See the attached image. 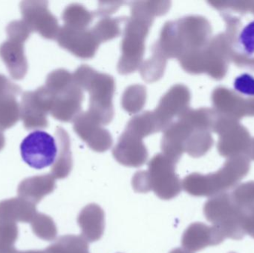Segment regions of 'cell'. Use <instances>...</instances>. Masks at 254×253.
Returning <instances> with one entry per match:
<instances>
[{"mask_svg":"<svg viewBox=\"0 0 254 253\" xmlns=\"http://www.w3.org/2000/svg\"><path fill=\"white\" fill-rule=\"evenodd\" d=\"M131 16L127 17L122 41V55L117 69L122 75L140 68L145 53V42L156 16L167 12L161 1H130Z\"/></svg>","mask_w":254,"mask_h":253,"instance_id":"cell-1","label":"cell"},{"mask_svg":"<svg viewBox=\"0 0 254 253\" xmlns=\"http://www.w3.org/2000/svg\"><path fill=\"white\" fill-rule=\"evenodd\" d=\"M74 80L89 95L87 111L103 126L108 125L114 118L113 97L116 92L114 77L99 72L87 65H82L74 71Z\"/></svg>","mask_w":254,"mask_h":253,"instance_id":"cell-2","label":"cell"},{"mask_svg":"<svg viewBox=\"0 0 254 253\" xmlns=\"http://www.w3.org/2000/svg\"><path fill=\"white\" fill-rule=\"evenodd\" d=\"M176 163L162 153L155 154L148 163L147 170L136 172L131 179L137 193L153 192L161 200H172L182 190V181L176 172Z\"/></svg>","mask_w":254,"mask_h":253,"instance_id":"cell-3","label":"cell"},{"mask_svg":"<svg viewBox=\"0 0 254 253\" xmlns=\"http://www.w3.org/2000/svg\"><path fill=\"white\" fill-rule=\"evenodd\" d=\"M44 86L52 95L50 114L54 118L68 123L81 112L84 92L69 71L64 68L52 71Z\"/></svg>","mask_w":254,"mask_h":253,"instance_id":"cell-4","label":"cell"},{"mask_svg":"<svg viewBox=\"0 0 254 253\" xmlns=\"http://www.w3.org/2000/svg\"><path fill=\"white\" fill-rule=\"evenodd\" d=\"M206 219L222 232L225 239L240 240L246 236L231 194L221 193L210 198L204 206Z\"/></svg>","mask_w":254,"mask_h":253,"instance_id":"cell-5","label":"cell"},{"mask_svg":"<svg viewBox=\"0 0 254 253\" xmlns=\"http://www.w3.org/2000/svg\"><path fill=\"white\" fill-rule=\"evenodd\" d=\"M22 160L33 169H43L55 163L58 144L53 136L44 131L30 133L20 144Z\"/></svg>","mask_w":254,"mask_h":253,"instance_id":"cell-6","label":"cell"},{"mask_svg":"<svg viewBox=\"0 0 254 253\" xmlns=\"http://www.w3.org/2000/svg\"><path fill=\"white\" fill-rule=\"evenodd\" d=\"M52 101V95L44 86L24 92L20 102V118L24 127L28 130L47 128Z\"/></svg>","mask_w":254,"mask_h":253,"instance_id":"cell-7","label":"cell"},{"mask_svg":"<svg viewBox=\"0 0 254 253\" xmlns=\"http://www.w3.org/2000/svg\"><path fill=\"white\" fill-rule=\"evenodd\" d=\"M22 21L33 32L43 38L56 40L60 26L56 16L49 9L47 1H22L20 3Z\"/></svg>","mask_w":254,"mask_h":253,"instance_id":"cell-8","label":"cell"},{"mask_svg":"<svg viewBox=\"0 0 254 253\" xmlns=\"http://www.w3.org/2000/svg\"><path fill=\"white\" fill-rule=\"evenodd\" d=\"M189 101V91L184 85H174L164 94L156 108L152 111L158 132H164L176 117L186 111Z\"/></svg>","mask_w":254,"mask_h":253,"instance_id":"cell-9","label":"cell"},{"mask_svg":"<svg viewBox=\"0 0 254 253\" xmlns=\"http://www.w3.org/2000/svg\"><path fill=\"white\" fill-rule=\"evenodd\" d=\"M58 45L80 59H92L101 43L92 28H75L64 25L61 27L56 38Z\"/></svg>","mask_w":254,"mask_h":253,"instance_id":"cell-10","label":"cell"},{"mask_svg":"<svg viewBox=\"0 0 254 253\" xmlns=\"http://www.w3.org/2000/svg\"><path fill=\"white\" fill-rule=\"evenodd\" d=\"M72 122L74 132L91 150L102 153L111 148L113 144L111 134L87 111H81Z\"/></svg>","mask_w":254,"mask_h":253,"instance_id":"cell-11","label":"cell"},{"mask_svg":"<svg viewBox=\"0 0 254 253\" xmlns=\"http://www.w3.org/2000/svg\"><path fill=\"white\" fill-rule=\"evenodd\" d=\"M143 139V137L137 132L125 128L113 150V155L116 161L127 167L143 166L147 161L149 152Z\"/></svg>","mask_w":254,"mask_h":253,"instance_id":"cell-12","label":"cell"},{"mask_svg":"<svg viewBox=\"0 0 254 253\" xmlns=\"http://www.w3.org/2000/svg\"><path fill=\"white\" fill-rule=\"evenodd\" d=\"M225 239L222 232L215 226L196 222L190 224L184 232L182 245L186 251L195 253L207 247L219 245Z\"/></svg>","mask_w":254,"mask_h":253,"instance_id":"cell-13","label":"cell"},{"mask_svg":"<svg viewBox=\"0 0 254 253\" xmlns=\"http://www.w3.org/2000/svg\"><path fill=\"white\" fill-rule=\"evenodd\" d=\"M56 179L52 174L25 178L18 186V197L37 206L46 196L56 189Z\"/></svg>","mask_w":254,"mask_h":253,"instance_id":"cell-14","label":"cell"},{"mask_svg":"<svg viewBox=\"0 0 254 253\" xmlns=\"http://www.w3.org/2000/svg\"><path fill=\"white\" fill-rule=\"evenodd\" d=\"M77 224L83 236L89 243L98 242L105 230V212L96 203L85 206L77 216Z\"/></svg>","mask_w":254,"mask_h":253,"instance_id":"cell-15","label":"cell"},{"mask_svg":"<svg viewBox=\"0 0 254 253\" xmlns=\"http://www.w3.org/2000/svg\"><path fill=\"white\" fill-rule=\"evenodd\" d=\"M23 42L7 39L0 46V57L7 67L12 78L20 80L28 71V61Z\"/></svg>","mask_w":254,"mask_h":253,"instance_id":"cell-16","label":"cell"},{"mask_svg":"<svg viewBox=\"0 0 254 253\" xmlns=\"http://www.w3.org/2000/svg\"><path fill=\"white\" fill-rule=\"evenodd\" d=\"M58 154L52 165L51 174L55 179H65L73 169V157L71 150V140L68 132L63 127L58 126L55 131Z\"/></svg>","mask_w":254,"mask_h":253,"instance_id":"cell-17","label":"cell"},{"mask_svg":"<svg viewBox=\"0 0 254 253\" xmlns=\"http://www.w3.org/2000/svg\"><path fill=\"white\" fill-rule=\"evenodd\" d=\"M36 205L19 197L0 202V220L31 224L38 213Z\"/></svg>","mask_w":254,"mask_h":253,"instance_id":"cell-18","label":"cell"},{"mask_svg":"<svg viewBox=\"0 0 254 253\" xmlns=\"http://www.w3.org/2000/svg\"><path fill=\"white\" fill-rule=\"evenodd\" d=\"M46 253H90L89 242L81 236L65 235L49 245Z\"/></svg>","mask_w":254,"mask_h":253,"instance_id":"cell-19","label":"cell"},{"mask_svg":"<svg viewBox=\"0 0 254 253\" xmlns=\"http://www.w3.org/2000/svg\"><path fill=\"white\" fill-rule=\"evenodd\" d=\"M95 15L83 4L73 3L64 9L62 19L64 25L75 28H89Z\"/></svg>","mask_w":254,"mask_h":253,"instance_id":"cell-20","label":"cell"},{"mask_svg":"<svg viewBox=\"0 0 254 253\" xmlns=\"http://www.w3.org/2000/svg\"><path fill=\"white\" fill-rule=\"evenodd\" d=\"M126 19L125 16L116 18L105 16L100 18L96 24L92 27V31L101 44L110 41L122 34L121 25L125 22Z\"/></svg>","mask_w":254,"mask_h":253,"instance_id":"cell-21","label":"cell"},{"mask_svg":"<svg viewBox=\"0 0 254 253\" xmlns=\"http://www.w3.org/2000/svg\"><path fill=\"white\" fill-rule=\"evenodd\" d=\"M146 101V89L142 85L128 86L124 92L122 105L128 114H137L141 111Z\"/></svg>","mask_w":254,"mask_h":253,"instance_id":"cell-22","label":"cell"},{"mask_svg":"<svg viewBox=\"0 0 254 253\" xmlns=\"http://www.w3.org/2000/svg\"><path fill=\"white\" fill-rule=\"evenodd\" d=\"M167 60L155 53H151L149 59L142 62L140 73L143 80L147 83L158 81L164 75Z\"/></svg>","mask_w":254,"mask_h":253,"instance_id":"cell-23","label":"cell"},{"mask_svg":"<svg viewBox=\"0 0 254 253\" xmlns=\"http://www.w3.org/2000/svg\"><path fill=\"white\" fill-rule=\"evenodd\" d=\"M33 233L37 237L46 242H53L58 236V228L49 215L38 212L30 224Z\"/></svg>","mask_w":254,"mask_h":253,"instance_id":"cell-24","label":"cell"},{"mask_svg":"<svg viewBox=\"0 0 254 253\" xmlns=\"http://www.w3.org/2000/svg\"><path fill=\"white\" fill-rule=\"evenodd\" d=\"M20 118V104L16 98H10L0 102V131L13 127Z\"/></svg>","mask_w":254,"mask_h":253,"instance_id":"cell-25","label":"cell"},{"mask_svg":"<svg viewBox=\"0 0 254 253\" xmlns=\"http://www.w3.org/2000/svg\"><path fill=\"white\" fill-rule=\"evenodd\" d=\"M240 49L248 56L254 55V19L246 24L238 37Z\"/></svg>","mask_w":254,"mask_h":253,"instance_id":"cell-26","label":"cell"},{"mask_svg":"<svg viewBox=\"0 0 254 253\" xmlns=\"http://www.w3.org/2000/svg\"><path fill=\"white\" fill-rule=\"evenodd\" d=\"M234 89L242 96L254 98V76L249 73H243L237 76L234 79Z\"/></svg>","mask_w":254,"mask_h":253,"instance_id":"cell-27","label":"cell"},{"mask_svg":"<svg viewBox=\"0 0 254 253\" xmlns=\"http://www.w3.org/2000/svg\"><path fill=\"white\" fill-rule=\"evenodd\" d=\"M7 38L19 40L25 43L32 31L22 20H14L10 22L6 28Z\"/></svg>","mask_w":254,"mask_h":253,"instance_id":"cell-28","label":"cell"},{"mask_svg":"<svg viewBox=\"0 0 254 253\" xmlns=\"http://www.w3.org/2000/svg\"><path fill=\"white\" fill-rule=\"evenodd\" d=\"M21 94V88L0 74V102L10 98H16Z\"/></svg>","mask_w":254,"mask_h":253,"instance_id":"cell-29","label":"cell"},{"mask_svg":"<svg viewBox=\"0 0 254 253\" xmlns=\"http://www.w3.org/2000/svg\"><path fill=\"white\" fill-rule=\"evenodd\" d=\"M125 4L124 1H107L104 2L101 1L99 2V7L95 13V16L99 17H105V16H110V15L113 14L115 12L117 11L122 4Z\"/></svg>","mask_w":254,"mask_h":253,"instance_id":"cell-30","label":"cell"},{"mask_svg":"<svg viewBox=\"0 0 254 253\" xmlns=\"http://www.w3.org/2000/svg\"><path fill=\"white\" fill-rule=\"evenodd\" d=\"M0 253H46L44 251H21L16 249L15 245L7 247H0Z\"/></svg>","mask_w":254,"mask_h":253,"instance_id":"cell-31","label":"cell"},{"mask_svg":"<svg viewBox=\"0 0 254 253\" xmlns=\"http://www.w3.org/2000/svg\"><path fill=\"white\" fill-rule=\"evenodd\" d=\"M4 145H5V139L2 132L0 131V151L4 148Z\"/></svg>","mask_w":254,"mask_h":253,"instance_id":"cell-32","label":"cell"},{"mask_svg":"<svg viewBox=\"0 0 254 253\" xmlns=\"http://www.w3.org/2000/svg\"><path fill=\"white\" fill-rule=\"evenodd\" d=\"M169 253H193L190 252V251H186V250L184 249V248H176V249H173V251H170Z\"/></svg>","mask_w":254,"mask_h":253,"instance_id":"cell-33","label":"cell"}]
</instances>
